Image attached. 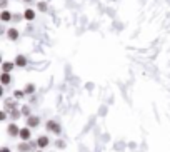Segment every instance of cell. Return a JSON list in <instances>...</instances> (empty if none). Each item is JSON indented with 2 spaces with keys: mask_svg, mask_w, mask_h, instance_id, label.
Segmentation results:
<instances>
[{
  "mask_svg": "<svg viewBox=\"0 0 170 152\" xmlns=\"http://www.w3.org/2000/svg\"><path fill=\"white\" fill-rule=\"evenodd\" d=\"M45 127H47V130H48V132H54V134H60V132H62L60 124H58V122H55V120H47Z\"/></svg>",
  "mask_w": 170,
  "mask_h": 152,
  "instance_id": "obj_1",
  "label": "cell"
},
{
  "mask_svg": "<svg viewBox=\"0 0 170 152\" xmlns=\"http://www.w3.org/2000/svg\"><path fill=\"white\" fill-rule=\"evenodd\" d=\"M18 137L22 139L23 142H29L30 137H32V129H30L29 125H27V127H22V129H20V134H18Z\"/></svg>",
  "mask_w": 170,
  "mask_h": 152,
  "instance_id": "obj_2",
  "label": "cell"
},
{
  "mask_svg": "<svg viewBox=\"0 0 170 152\" xmlns=\"http://www.w3.org/2000/svg\"><path fill=\"white\" fill-rule=\"evenodd\" d=\"M7 132H8V135H10V137H18V134H20V129H18V125H17L15 122H12V124H8Z\"/></svg>",
  "mask_w": 170,
  "mask_h": 152,
  "instance_id": "obj_3",
  "label": "cell"
},
{
  "mask_svg": "<svg viewBox=\"0 0 170 152\" xmlns=\"http://www.w3.org/2000/svg\"><path fill=\"white\" fill-rule=\"evenodd\" d=\"M37 145H39L40 149H45L50 145V139L47 137V135H40L39 139H37Z\"/></svg>",
  "mask_w": 170,
  "mask_h": 152,
  "instance_id": "obj_4",
  "label": "cell"
},
{
  "mask_svg": "<svg viewBox=\"0 0 170 152\" xmlns=\"http://www.w3.org/2000/svg\"><path fill=\"white\" fill-rule=\"evenodd\" d=\"M40 124V117H37V116H30V117H27V125L30 127V129H35L37 125Z\"/></svg>",
  "mask_w": 170,
  "mask_h": 152,
  "instance_id": "obj_5",
  "label": "cell"
},
{
  "mask_svg": "<svg viewBox=\"0 0 170 152\" xmlns=\"http://www.w3.org/2000/svg\"><path fill=\"white\" fill-rule=\"evenodd\" d=\"M15 65H17L18 69H23V67H25L27 65V57L25 55H17V57H15Z\"/></svg>",
  "mask_w": 170,
  "mask_h": 152,
  "instance_id": "obj_6",
  "label": "cell"
},
{
  "mask_svg": "<svg viewBox=\"0 0 170 152\" xmlns=\"http://www.w3.org/2000/svg\"><path fill=\"white\" fill-rule=\"evenodd\" d=\"M23 18H25L27 22L35 20V10H33V8H25V12H23Z\"/></svg>",
  "mask_w": 170,
  "mask_h": 152,
  "instance_id": "obj_7",
  "label": "cell"
},
{
  "mask_svg": "<svg viewBox=\"0 0 170 152\" xmlns=\"http://www.w3.org/2000/svg\"><path fill=\"white\" fill-rule=\"evenodd\" d=\"M15 67H17V65H15V62H2V70H4V72H7V74H10Z\"/></svg>",
  "mask_w": 170,
  "mask_h": 152,
  "instance_id": "obj_8",
  "label": "cell"
},
{
  "mask_svg": "<svg viewBox=\"0 0 170 152\" xmlns=\"http://www.w3.org/2000/svg\"><path fill=\"white\" fill-rule=\"evenodd\" d=\"M18 152H30V150H33L32 149V144H30V141L29 142H23L22 141V144H18Z\"/></svg>",
  "mask_w": 170,
  "mask_h": 152,
  "instance_id": "obj_9",
  "label": "cell"
},
{
  "mask_svg": "<svg viewBox=\"0 0 170 152\" xmlns=\"http://www.w3.org/2000/svg\"><path fill=\"white\" fill-rule=\"evenodd\" d=\"M18 35H20V33H18V30H17V29H8V30H7V37H8V40H17V39H18Z\"/></svg>",
  "mask_w": 170,
  "mask_h": 152,
  "instance_id": "obj_10",
  "label": "cell"
},
{
  "mask_svg": "<svg viewBox=\"0 0 170 152\" xmlns=\"http://www.w3.org/2000/svg\"><path fill=\"white\" fill-rule=\"evenodd\" d=\"M0 18H2V22H10L12 18H14V15H12L8 10H2L0 12Z\"/></svg>",
  "mask_w": 170,
  "mask_h": 152,
  "instance_id": "obj_11",
  "label": "cell"
},
{
  "mask_svg": "<svg viewBox=\"0 0 170 152\" xmlns=\"http://www.w3.org/2000/svg\"><path fill=\"white\" fill-rule=\"evenodd\" d=\"M15 109V100L14 99H7V100H5V110H14Z\"/></svg>",
  "mask_w": 170,
  "mask_h": 152,
  "instance_id": "obj_12",
  "label": "cell"
},
{
  "mask_svg": "<svg viewBox=\"0 0 170 152\" xmlns=\"http://www.w3.org/2000/svg\"><path fill=\"white\" fill-rule=\"evenodd\" d=\"M2 84H4V85H8V84L12 82V77H10V74H7V72H4L2 74Z\"/></svg>",
  "mask_w": 170,
  "mask_h": 152,
  "instance_id": "obj_13",
  "label": "cell"
},
{
  "mask_svg": "<svg viewBox=\"0 0 170 152\" xmlns=\"http://www.w3.org/2000/svg\"><path fill=\"white\" fill-rule=\"evenodd\" d=\"M23 90H25L27 95H32V94H35V85H33V84H27Z\"/></svg>",
  "mask_w": 170,
  "mask_h": 152,
  "instance_id": "obj_14",
  "label": "cell"
},
{
  "mask_svg": "<svg viewBox=\"0 0 170 152\" xmlns=\"http://www.w3.org/2000/svg\"><path fill=\"white\" fill-rule=\"evenodd\" d=\"M25 90H15L14 92V99H15V100H20V99H23V97H25Z\"/></svg>",
  "mask_w": 170,
  "mask_h": 152,
  "instance_id": "obj_15",
  "label": "cell"
},
{
  "mask_svg": "<svg viewBox=\"0 0 170 152\" xmlns=\"http://www.w3.org/2000/svg\"><path fill=\"white\" fill-rule=\"evenodd\" d=\"M20 116H22V110H17V109H14V110L10 112V117H12V120H17Z\"/></svg>",
  "mask_w": 170,
  "mask_h": 152,
  "instance_id": "obj_16",
  "label": "cell"
},
{
  "mask_svg": "<svg viewBox=\"0 0 170 152\" xmlns=\"http://www.w3.org/2000/svg\"><path fill=\"white\" fill-rule=\"evenodd\" d=\"M37 8H39L40 12H47L48 5H47V2H39V4H37Z\"/></svg>",
  "mask_w": 170,
  "mask_h": 152,
  "instance_id": "obj_17",
  "label": "cell"
},
{
  "mask_svg": "<svg viewBox=\"0 0 170 152\" xmlns=\"http://www.w3.org/2000/svg\"><path fill=\"white\" fill-rule=\"evenodd\" d=\"M22 116H25V117H30V116H32L29 105H22Z\"/></svg>",
  "mask_w": 170,
  "mask_h": 152,
  "instance_id": "obj_18",
  "label": "cell"
},
{
  "mask_svg": "<svg viewBox=\"0 0 170 152\" xmlns=\"http://www.w3.org/2000/svg\"><path fill=\"white\" fill-rule=\"evenodd\" d=\"M23 18V14H14V18H12V20L14 22H20Z\"/></svg>",
  "mask_w": 170,
  "mask_h": 152,
  "instance_id": "obj_19",
  "label": "cell"
},
{
  "mask_svg": "<svg viewBox=\"0 0 170 152\" xmlns=\"http://www.w3.org/2000/svg\"><path fill=\"white\" fill-rule=\"evenodd\" d=\"M55 145H57L58 149H63V147H65V142H63V141H57V142H55Z\"/></svg>",
  "mask_w": 170,
  "mask_h": 152,
  "instance_id": "obj_20",
  "label": "cell"
},
{
  "mask_svg": "<svg viewBox=\"0 0 170 152\" xmlns=\"http://www.w3.org/2000/svg\"><path fill=\"white\" fill-rule=\"evenodd\" d=\"M7 0H0V7H2V10H5V7H7Z\"/></svg>",
  "mask_w": 170,
  "mask_h": 152,
  "instance_id": "obj_21",
  "label": "cell"
},
{
  "mask_svg": "<svg viewBox=\"0 0 170 152\" xmlns=\"http://www.w3.org/2000/svg\"><path fill=\"white\" fill-rule=\"evenodd\" d=\"M0 119H2V120L7 119V110H2V114H0Z\"/></svg>",
  "mask_w": 170,
  "mask_h": 152,
  "instance_id": "obj_22",
  "label": "cell"
},
{
  "mask_svg": "<svg viewBox=\"0 0 170 152\" xmlns=\"http://www.w3.org/2000/svg\"><path fill=\"white\" fill-rule=\"evenodd\" d=\"M0 152H10V149H8V147H4V149H2Z\"/></svg>",
  "mask_w": 170,
  "mask_h": 152,
  "instance_id": "obj_23",
  "label": "cell"
},
{
  "mask_svg": "<svg viewBox=\"0 0 170 152\" xmlns=\"http://www.w3.org/2000/svg\"><path fill=\"white\" fill-rule=\"evenodd\" d=\"M22 2H25V4H30V2H32V0H22Z\"/></svg>",
  "mask_w": 170,
  "mask_h": 152,
  "instance_id": "obj_24",
  "label": "cell"
},
{
  "mask_svg": "<svg viewBox=\"0 0 170 152\" xmlns=\"http://www.w3.org/2000/svg\"><path fill=\"white\" fill-rule=\"evenodd\" d=\"M37 152H42V150H37Z\"/></svg>",
  "mask_w": 170,
  "mask_h": 152,
  "instance_id": "obj_25",
  "label": "cell"
}]
</instances>
